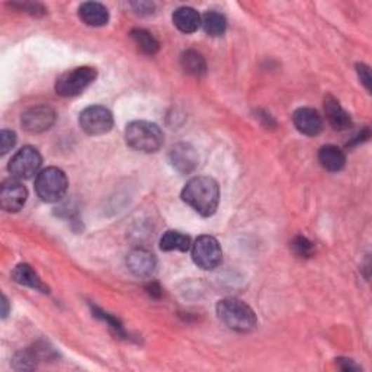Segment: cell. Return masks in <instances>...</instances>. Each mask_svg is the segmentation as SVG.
<instances>
[{
  "label": "cell",
  "mask_w": 372,
  "mask_h": 372,
  "mask_svg": "<svg viewBox=\"0 0 372 372\" xmlns=\"http://www.w3.org/2000/svg\"><path fill=\"white\" fill-rule=\"evenodd\" d=\"M182 199L199 215L211 217L215 214L220 202L218 183L208 176L192 178L185 185Z\"/></svg>",
  "instance_id": "cell-1"
},
{
  "label": "cell",
  "mask_w": 372,
  "mask_h": 372,
  "mask_svg": "<svg viewBox=\"0 0 372 372\" xmlns=\"http://www.w3.org/2000/svg\"><path fill=\"white\" fill-rule=\"evenodd\" d=\"M171 163L172 166L183 175H188L195 171L198 166V154L197 150L190 146V144H176V146L171 150Z\"/></svg>",
  "instance_id": "cell-12"
},
{
  "label": "cell",
  "mask_w": 372,
  "mask_h": 372,
  "mask_svg": "<svg viewBox=\"0 0 372 372\" xmlns=\"http://www.w3.org/2000/svg\"><path fill=\"white\" fill-rule=\"evenodd\" d=\"M92 313H93V316H96L102 321H105L118 338H127V332H126V330H124V326L119 323L118 319L112 317L111 314L105 313V312H103V310H100L98 307H92Z\"/></svg>",
  "instance_id": "cell-23"
},
{
  "label": "cell",
  "mask_w": 372,
  "mask_h": 372,
  "mask_svg": "<svg viewBox=\"0 0 372 372\" xmlns=\"http://www.w3.org/2000/svg\"><path fill=\"white\" fill-rule=\"evenodd\" d=\"M12 279L19 285L36 289V291H41V293H48V286H46V284L41 281L36 272L27 263H19L15 267L12 272Z\"/></svg>",
  "instance_id": "cell-17"
},
{
  "label": "cell",
  "mask_w": 372,
  "mask_h": 372,
  "mask_svg": "<svg viewBox=\"0 0 372 372\" xmlns=\"http://www.w3.org/2000/svg\"><path fill=\"white\" fill-rule=\"evenodd\" d=\"M79 124L81 130L89 135H103L112 130L114 117L108 108L92 105L80 112Z\"/></svg>",
  "instance_id": "cell-7"
},
{
  "label": "cell",
  "mask_w": 372,
  "mask_h": 372,
  "mask_svg": "<svg viewBox=\"0 0 372 372\" xmlns=\"http://www.w3.org/2000/svg\"><path fill=\"white\" fill-rule=\"evenodd\" d=\"M130 35L134 41V44L142 54L154 55L159 51V41L149 31L137 28V29H133Z\"/></svg>",
  "instance_id": "cell-21"
},
{
  "label": "cell",
  "mask_w": 372,
  "mask_h": 372,
  "mask_svg": "<svg viewBox=\"0 0 372 372\" xmlns=\"http://www.w3.org/2000/svg\"><path fill=\"white\" fill-rule=\"evenodd\" d=\"M293 249L294 252L298 255V256H303V258H310L313 255L314 252V244L310 241L307 237L304 236H297L294 240H293Z\"/></svg>",
  "instance_id": "cell-24"
},
{
  "label": "cell",
  "mask_w": 372,
  "mask_h": 372,
  "mask_svg": "<svg viewBox=\"0 0 372 372\" xmlns=\"http://www.w3.org/2000/svg\"><path fill=\"white\" fill-rule=\"evenodd\" d=\"M192 247L190 236L180 232L169 230L160 239V249L163 252H188Z\"/></svg>",
  "instance_id": "cell-19"
},
{
  "label": "cell",
  "mask_w": 372,
  "mask_h": 372,
  "mask_svg": "<svg viewBox=\"0 0 372 372\" xmlns=\"http://www.w3.org/2000/svg\"><path fill=\"white\" fill-rule=\"evenodd\" d=\"M57 119L55 111L48 105H36L29 108L22 114L20 124L27 133L29 134H41L48 131Z\"/></svg>",
  "instance_id": "cell-9"
},
{
  "label": "cell",
  "mask_w": 372,
  "mask_h": 372,
  "mask_svg": "<svg viewBox=\"0 0 372 372\" xmlns=\"http://www.w3.org/2000/svg\"><path fill=\"white\" fill-rule=\"evenodd\" d=\"M156 258L146 249H134L127 256L128 270L138 278H150L156 271Z\"/></svg>",
  "instance_id": "cell-13"
},
{
  "label": "cell",
  "mask_w": 372,
  "mask_h": 372,
  "mask_svg": "<svg viewBox=\"0 0 372 372\" xmlns=\"http://www.w3.org/2000/svg\"><path fill=\"white\" fill-rule=\"evenodd\" d=\"M192 259L204 271H213L222 260V251L218 240L213 236H201L192 244Z\"/></svg>",
  "instance_id": "cell-6"
},
{
  "label": "cell",
  "mask_w": 372,
  "mask_h": 372,
  "mask_svg": "<svg viewBox=\"0 0 372 372\" xmlns=\"http://www.w3.org/2000/svg\"><path fill=\"white\" fill-rule=\"evenodd\" d=\"M173 24L183 34H192L201 27L199 13L190 6H182L173 12Z\"/></svg>",
  "instance_id": "cell-16"
},
{
  "label": "cell",
  "mask_w": 372,
  "mask_h": 372,
  "mask_svg": "<svg viewBox=\"0 0 372 372\" xmlns=\"http://www.w3.org/2000/svg\"><path fill=\"white\" fill-rule=\"evenodd\" d=\"M28 199V191L18 179L4 182L0 188V206L8 213H18L24 208Z\"/></svg>",
  "instance_id": "cell-10"
},
{
  "label": "cell",
  "mask_w": 372,
  "mask_h": 372,
  "mask_svg": "<svg viewBox=\"0 0 372 372\" xmlns=\"http://www.w3.org/2000/svg\"><path fill=\"white\" fill-rule=\"evenodd\" d=\"M128 146L141 153H156L161 149L164 135L159 126L149 121H133L126 128Z\"/></svg>",
  "instance_id": "cell-3"
},
{
  "label": "cell",
  "mask_w": 372,
  "mask_h": 372,
  "mask_svg": "<svg viewBox=\"0 0 372 372\" xmlns=\"http://www.w3.org/2000/svg\"><path fill=\"white\" fill-rule=\"evenodd\" d=\"M2 305H4V312H2V317L5 319L6 316H8V313H9V301H8V298L4 295L2 297Z\"/></svg>",
  "instance_id": "cell-30"
},
{
  "label": "cell",
  "mask_w": 372,
  "mask_h": 372,
  "mask_svg": "<svg viewBox=\"0 0 372 372\" xmlns=\"http://www.w3.org/2000/svg\"><path fill=\"white\" fill-rule=\"evenodd\" d=\"M293 121L295 128L304 135L316 137L323 131V119L313 108H298L293 115Z\"/></svg>",
  "instance_id": "cell-11"
},
{
  "label": "cell",
  "mask_w": 372,
  "mask_h": 372,
  "mask_svg": "<svg viewBox=\"0 0 372 372\" xmlns=\"http://www.w3.org/2000/svg\"><path fill=\"white\" fill-rule=\"evenodd\" d=\"M218 319L232 330L247 333L258 324L253 310L239 298H224L217 304Z\"/></svg>",
  "instance_id": "cell-2"
},
{
  "label": "cell",
  "mask_w": 372,
  "mask_h": 372,
  "mask_svg": "<svg viewBox=\"0 0 372 372\" xmlns=\"http://www.w3.org/2000/svg\"><path fill=\"white\" fill-rule=\"evenodd\" d=\"M41 164H43V157L35 147L25 146L9 161V172L15 179H31L32 176L38 175Z\"/></svg>",
  "instance_id": "cell-8"
},
{
  "label": "cell",
  "mask_w": 372,
  "mask_h": 372,
  "mask_svg": "<svg viewBox=\"0 0 372 372\" xmlns=\"http://www.w3.org/2000/svg\"><path fill=\"white\" fill-rule=\"evenodd\" d=\"M16 144V134L9 130H2L0 133V153L6 154L9 150H12Z\"/></svg>",
  "instance_id": "cell-25"
},
{
  "label": "cell",
  "mask_w": 372,
  "mask_h": 372,
  "mask_svg": "<svg viewBox=\"0 0 372 372\" xmlns=\"http://www.w3.org/2000/svg\"><path fill=\"white\" fill-rule=\"evenodd\" d=\"M324 112H326V118L328 124L335 130L345 131L352 127V119H350V115L342 108L340 102L332 95L324 98Z\"/></svg>",
  "instance_id": "cell-14"
},
{
  "label": "cell",
  "mask_w": 372,
  "mask_h": 372,
  "mask_svg": "<svg viewBox=\"0 0 372 372\" xmlns=\"http://www.w3.org/2000/svg\"><path fill=\"white\" fill-rule=\"evenodd\" d=\"M338 362H339V365H340V368H342L343 371H358V369H359V366L355 365L354 361H350V359L339 358Z\"/></svg>",
  "instance_id": "cell-28"
},
{
  "label": "cell",
  "mask_w": 372,
  "mask_h": 372,
  "mask_svg": "<svg viewBox=\"0 0 372 372\" xmlns=\"http://www.w3.org/2000/svg\"><path fill=\"white\" fill-rule=\"evenodd\" d=\"M133 8L140 15H149V13H153L154 11V5L152 2H135L133 4Z\"/></svg>",
  "instance_id": "cell-27"
},
{
  "label": "cell",
  "mask_w": 372,
  "mask_h": 372,
  "mask_svg": "<svg viewBox=\"0 0 372 372\" xmlns=\"http://www.w3.org/2000/svg\"><path fill=\"white\" fill-rule=\"evenodd\" d=\"M319 161L328 172H339L345 168L346 156L345 153L332 144H327L319 150Z\"/></svg>",
  "instance_id": "cell-18"
},
{
  "label": "cell",
  "mask_w": 372,
  "mask_h": 372,
  "mask_svg": "<svg viewBox=\"0 0 372 372\" xmlns=\"http://www.w3.org/2000/svg\"><path fill=\"white\" fill-rule=\"evenodd\" d=\"M79 16L88 27H93V28L107 25L109 20L108 9L105 8V5L98 4V2L81 4L79 8Z\"/></svg>",
  "instance_id": "cell-15"
},
{
  "label": "cell",
  "mask_w": 372,
  "mask_h": 372,
  "mask_svg": "<svg viewBox=\"0 0 372 372\" xmlns=\"http://www.w3.org/2000/svg\"><path fill=\"white\" fill-rule=\"evenodd\" d=\"M147 293H149L152 297H154V298H159V297L161 295V288H160V285H159V284H156V282H152V284H149V285H147Z\"/></svg>",
  "instance_id": "cell-29"
},
{
  "label": "cell",
  "mask_w": 372,
  "mask_h": 372,
  "mask_svg": "<svg viewBox=\"0 0 372 372\" xmlns=\"http://www.w3.org/2000/svg\"><path fill=\"white\" fill-rule=\"evenodd\" d=\"M67 176L58 168H47L36 175L35 192L44 202L61 201L67 194Z\"/></svg>",
  "instance_id": "cell-4"
},
{
  "label": "cell",
  "mask_w": 372,
  "mask_h": 372,
  "mask_svg": "<svg viewBox=\"0 0 372 372\" xmlns=\"http://www.w3.org/2000/svg\"><path fill=\"white\" fill-rule=\"evenodd\" d=\"M98 72L93 67L81 66L61 74L55 81V92L63 98L77 96L86 91L96 80Z\"/></svg>",
  "instance_id": "cell-5"
},
{
  "label": "cell",
  "mask_w": 372,
  "mask_h": 372,
  "mask_svg": "<svg viewBox=\"0 0 372 372\" xmlns=\"http://www.w3.org/2000/svg\"><path fill=\"white\" fill-rule=\"evenodd\" d=\"M180 66L185 73L201 77L206 73V61L201 53L195 50H186L180 55Z\"/></svg>",
  "instance_id": "cell-20"
},
{
  "label": "cell",
  "mask_w": 372,
  "mask_h": 372,
  "mask_svg": "<svg viewBox=\"0 0 372 372\" xmlns=\"http://www.w3.org/2000/svg\"><path fill=\"white\" fill-rule=\"evenodd\" d=\"M201 25L208 35L220 36L227 29V19L224 18V15L211 11V12H206L201 18Z\"/></svg>",
  "instance_id": "cell-22"
},
{
  "label": "cell",
  "mask_w": 372,
  "mask_h": 372,
  "mask_svg": "<svg viewBox=\"0 0 372 372\" xmlns=\"http://www.w3.org/2000/svg\"><path fill=\"white\" fill-rule=\"evenodd\" d=\"M357 72L359 74V79L364 84V86L366 88V91H371V72L369 67L365 65H358L357 66Z\"/></svg>",
  "instance_id": "cell-26"
}]
</instances>
